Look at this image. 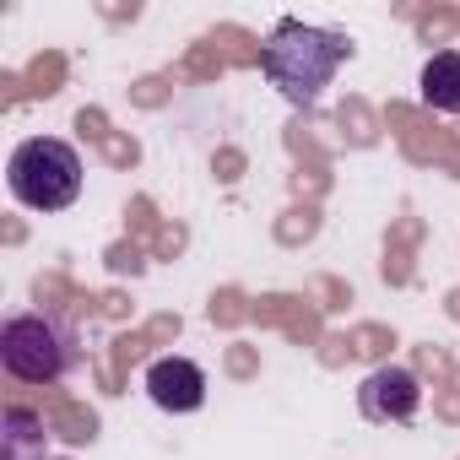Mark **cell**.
I'll use <instances>...</instances> for the list:
<instances>
[{"mask_svg": "<svg viewBox=\"0 0 460 460\" xmlns=\"http://www.w3.org/2000/svg\"><path fill=\"white\" fill-rule=\"evenodd\" d=\"M352 44L331 28H309L298 17H282L261 49V71L266 82L293 103V109H314L325 98V87L336 82V71L347 66Z\"/></svg>", "mask_w": 460, "mask_h": 460, "instance_id": "6da1fadb", "label": "cell"}, {"mask_svg": "<svg viewBox=\"0 0 460 460\" xmlns=\"http://www.w3.org/2000/svg\"><path fill=\"white\" fill-rule=\"evenodd\" d=\"M6 190L28 211H66L82 195V152L60 136H28L6 157Z\"/></svg>", "mask_w": 460, "mask_h": 460, "instance_id": "7a4b0ae2", "label": "cell"}, {"mask_svg": "<svg viewBox=\"0 0 460 460\" xmlns=\"http://www.w3.org/2000/svg\"><path fill=\"white\" fill-rule=\"evenodd\" d=\"M0 363L22 385H55L76 368V341L55 314H12L0 325Z\"/></svg>", "mask_w": 460, "mask_h": 460, "instance_id": "3957f363", "label": "cell"}, {"mask_svg": "<svg viewBox=\"0 0 460 460\" xmlns=\"http://www.w3.org/2000/svg\"><path fill=\"white\" fill-rule=\"evenodd\" d=\"M358 411H363L368 422H379V428L411 422V417L422 411V379H417L411 368H401V363H385V368H374V374L358 385Z\"/></svg>", "mask_w": 460, "mask_h": 460, "instance_id": "277c9868", "label": "cell"}, {"mask_svg": "<svg viewBox=\"0 0 460 460\" xmlns=\"http://www.w3.org/2000/svg\"><path fill=\"white\" fill-rule=\"evenodd\" d=\"M146 395H152L157 411H173V417L200 411L206 406V374L190 358H157L146 368Z\"/></svg>", "mask_w": 460, "mask_h": 460, "instance_id": "5b68a950", "label": "cell"}, {"mask_svg": "<svg viewBox=\"0 0 460 460\" xmlns=\"http://www.w3.org/2000/svg\"><path fill=\"white\" fill-rule=\"evenodd\" d=\"M44 449H49L44 417L28 406H6V417H0V460H44Z\"/></svg>", "mask_w": 460, "mask_h": 460, "instance_id": "8992f818", "label": "cell"}, {"mask_svg": "<svg viewBox=\"0 0 460 460\" xmlns=\"http://www.w3.org/2000/svg\"><path fill=\"white\" fill-rule=\"evenodd\" d=\"M417 87H422V103H428V109L460 114V49H438V55L422 66Z\"/></svg>", "mask_w": 460, "mask_h": 460, "instance_id": "52a82bcc", "label": "cell"}]
</instances>
